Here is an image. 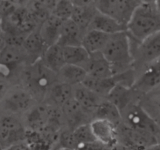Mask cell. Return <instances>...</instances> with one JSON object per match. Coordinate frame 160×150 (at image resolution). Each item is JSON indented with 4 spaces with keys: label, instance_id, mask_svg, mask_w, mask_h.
Segmentation results:
<instances>
[{
    "label": "cell",
    "instance_id": "8992f818",
    "mask_svg": "<svg viewBox=\"0 0 160 150\" xmlns=\"http://www.w3.org/2000/svg\"><path fill=\"white\" fill-rule=\"evenodd\" d=\"M130 40L133 55V68L136 73L146 65L160 58V32L148 37L141 43Z\"/></svg>",
    "mask_w": 160,
    "mask_h": 150
},
{
    "label": "cell",
    "instance_id": "e575fe53",
    "mask_svg": "<svg viewBox=\"0 0 160 150\" xmlns=\"http://www.w3.org/2000/svg\"><path fill=\"white\" fill-rule=\"evenodd\" d=\"M6 46L5 40L3 37V32L2 29V25H1V21H0V50H2Z\"/></svg>",
    "mask_w": 160,
    "mask_h": 150
},
{
    "label": "cell",
    "instance_id": "cb8c5ba5",
    "mask_svg": "<svg viewBox=\"0 0 160 150\" xmlns=\"http://www.w3.org/2000/svg\"><path fill=\"white\" fill-rule=\"evenodd\" d=\"M89 30H95L108 35H114L119 32H127V28L112 18H109L108 16L100 13L98 10L92 20Z\"/></svg>",
    "mask_w": 160,
    "mask_h": 150
},
{
    "label": "cell",
    "instance_id": "ba28073f",
    "mask_svg": "<svg viewBox=\"0 0 160 150\" xmlns=\"http://www.w3.org/2000/svg\"><path fill=\"white\" fill-rule=\"evenodd\" d=\"M27 132L21 117L10 114L0 117V145L3 150L15 144L25 142Z\"/></svg>",
    "mask_w": 160,
    "mask_h": 150
},
{
    "label": "cell",
    "instance_id": "9a60e30c",
    "mask_svg": "<svg viewBox=\"0 0 160 150\" xmlns=\"http://www.w3.org/2000/svg\"><path fill=\"white\" fill-rule=\"evenodd\" d=\"M73 98L92 116L100 104L106 99L97 94L82 84L74 86Z\"/></svg>",
    "mask_w": 160,
    "mask_h": 150
},
{
    "label": "cell",
    "instance_id": "f546056e",
    "mask_svg": "<svg viewBox=\"0 0 160 150\" xmlns=\"http://www.w3.org/2000/svg\"><path fill=\"white\" fill-rule=\"evenodd\" d=\"M73 135L77 143V146L78 145H81V144L89 143V142H93L97 141L93 132H92L90 123L82 125V126L78 127V128L74 130Z\"/></svg>",
    "mask_w": 160,
    "mask_h": 150
},
{
    "label": "cell",
    "instance_id": "8d00e7d4",
    "mask_svg": "<svg viewBox=\"0 0 160 150\" xmlns=\"http://www.w3.org/2000/svg\"><path fill=\"white\" fill-rule=\"evenodd\" d=\"M155 5L156 7V10H158V13H160V0H156L155 1Z\"/></svg>",
    "mask_w": 160,
    "mask_h": 150
},
{
    "label": "cell",
    "instance_id": "1f68e13d",
    "mask_svg": "<svg viewBox=\"0 0 160 150\" xmlns=\"http://www.w3.org/2000/svg\"><path fill=\"white\" fill-rule=\"evenodd\" d=\"M105 146L102 145L101 142L95 141L93 142L78 145L75 150H103Z\"/></svg>",
    "mask_w": 160,
    "mask_h": 150
},
{
    "label": "cell",
    "instance_id": "d590c367",
    "mask_svg": "<svg viewBox=\"0 0 160 150\" xmlns=\"http://www.w3.org/2000/svg\"><path fill=\"white\" fill-rule=\"evenodd\" d=\"M144 150H160V142L159 143H156L152 145H150V146L144 148Z\"/></svg>",
    "mask_w": 160,
    "mask_h": 150
},
{
    "label": "cell",
    "instance_id": "2e32d148",
    "mask_svg": "<svg viewBox=\"0 0 160 150\" xmlns=\"http://www.w3.org/2000/svg\"><path fill=\"white\" fill-rule=\"evenodd\" d=\"M85 70L93 78L105 79L113 76L112 66L101 52L90 54Z\"/></svg>",
    "mask_w": 160,
    "mask_h": 150
},
{
    "label": "cell",
    "instance_id": "836d02e7",
    "mask_svg": "<svg viewBox=\"0 0 160 150\" xmlns=\"http://www.w3.org/2000/svg\"><path fill=\"white\" fill-rule=\"evenodd\" d=\"M4 150H32L30 145L27 143V142H20V143L15 144V145H12V146L9 147V148H6Z\"/></svg>",
    "mask_w": 160,
    "mask_h": 150
},
{
    "label": "cell",
    "instance_id": "52a82bcc",
    "mask_svg": "<svg viewBox=\"0 0 160 150\" xmlns=\"http://www.w3.org/2000/svg\"><path fill=\"white\" fill-rule=\"evenodd\" d=\"M139 0H98L95 7L100 13L108 16L127 28L132 15L141 4Z\"/></svg>",
    "mask_w": 160,
    "mask_h": 150
},
{
    "label": "cell",
    "instance_id": "d4e9b609",
    "mask_svg": "<svg viewBox=\"0 0 160 150\" xmlns=\"http://www.w3.org/2000/svg\"><path fill=\"white\" fill-rule=\"evenodd\" d=\"M111 35L95 30H88L82 39V46L87 49L90 54L102 52Z\"/></svg>",
    "mask_w": 160,
    "mask_h": 150
},
{
    "label": "cell",
    "instance_id": "5bb4252c",
    "mask_svg": "<svg viewBox=\"0 0 160 150\" xmlns=\"http://www.w3.org/2000/svg\"><path fill=\"white\" fill-rule=\"evenodd\" d=\"M90 124L92 132L98 142L105 147L115 146L118 142L117 126L111 122L103 120H93Z\"/></svg>",
    "mask_w": 160,
    "mask_h": 150
},
{
    "label": "cell",
    "instance_id": "4fadbf2b",
    "mask_svg": "<svg viewBox=\"0 0 160 150\" xmlns=\"http://www.w3.org/2000/svg\"><path fill=\"white\" fill-rule=\"evenodd\" d=\"M142 95L133 87L118 83L106 99L115 105L121 112L131 104L139 103Z\"/></svg>",
    "mask_w": 160,
    "mask_h": 150
},
{
    "label": "cell",
    "instance_id": "603a6c76",
    "mask_svg": "<svg viewBox=\"0 0 160 150\" xmlns=\"http://www.w3.org/2000/svg\"><path fill=\"white\" fill-rule=\"evenodd\" d=\"M120 83L118 75L105 79H97L87 75L82 85L91 90L104 98H107L108 94L118 83Z\"/></svg>",
    "mask_w": 160,
    "mask_h": 150
},
{
    "label": "cell",
    "instance_id": "f35d334b",
    "mask_svg": "<svg viewBox=\"0 0 160 150\" xmlns=\"http://www.w3.org/2000/svg\"><path fill=\"white\" fill-rule=\"evenodd\" d=\"M56 150H71V149H67V148H59Z\"/></svg>",
    "mask_w": 160,
    "mask_h": 150
},
{
    "label": "cell",
    "instance_id": "74e56055",
    "mask_svg": "<svg viewBox=\"0 0 160 150\" xmlns=\"http://www.w3.org/2000/svg\"><path fill=\"white\" fill-rule=\"evenodd\" d=\"M103 150H114L112 148H110V147H105Z\"/></svg>",
    "mask_w": 160,
    "mask_h": 150
},
{
    "label": "cell",
    "instance_id": "ffe728a7",
    "mask_svg": "<svg viewBox=\"0 0 160 150\" xmlns=\"http://www.w3.org/2000/svg\"><path fill=\"white\" fill-rule=\"evenodd\" d=\"M87 76V71L82 68L65 64L56 74V80L59 83L74 87L82 84Z\"/></svg>",
    "mask_w": 160,
    "mask_h": 150
},
{
    "label": "cell",
    "instance_id": "83f0119b",
    "mask_svg": "<svg viewBox=\"0 0 160 150\" xmlns=\"http://www.w3.org/2000/svg\"><path fill=\"white\" fill-rule=\"evenodd\" d=\"M65 64L78 66L85 69L88 63L90 54L82 46L63 47Z\"/></svg>",
    "mask_w": 160,
    "mask_h": 150
},
{
    "label": "cell",
    "instance_id": "d6a6232c",
    "mask_svg": "<svg viewBox=\"0 0 160 150\" xmlns=\"http://www.w3.org/2000/svg\"><path fill=\"white\" fill-rule=\"evenodd\" d=\"M13 85L10 80L0 77V102L2 101V99Z\"/></svg>",
    "mask_w": 160,
    "mask_h": 150
},
{
    "label": "cell",
    "instance_id": "484cf974",
    "mask_svg": "<svg viewBox=\"0 0 160 150\" xmlns=\"http://www.w3.org/2000/svg\"><path fill=\"white\" fill-rule=\"evenodd\" d=\"M41 61L47 69L57 74L65 65L63 47L58 43L49 46L44 53Z\"/></svg>",
    "mask_w": 160,
    "mask_h": 150
},
{
    "label": "cell",
    "instance_id": "4dcf8cb0",
    "mask_svg": "<svg viewBox=\"0 0 160 150\" xmlns=\"http://www.w3.org/2000/svg\"><path fill=\"white\" fill-rule=\"evenodd\" d=\"M58 146L59 148L75 150L77 143L73 135V131L63 127L58 134Z\"/></svg>",
    "mask_w": 160,
    "mask_h": 150
},
{
    "label": "cell",
    "instance_id": "4316f807",
    "mask_svg": "<svg viewBox=\"0 0 160 150\" xmlns=\"http://www.w3.org/2000/svg\"><path fill=\"white\" fill-rule=\"evenodd\" d=\"M93 120H107L116 126H118L122 123L120 111L115 105L107 99H104L95 110L93 114Z\"/></svg>",
    "mask_w": 160,
    "mask_h": 150
},
{
    "label": "cell",
    "instance_id": "e0dca14e",
    "mask_svg": "<svg viewBox=\"0 0 160 150\" xmlns=\"http://www.w3.org/2000/svg\"><path fill=\"white\" fill-rule=\"evenodd\" d=\"M22 46L28 56V65L42 59L44 53L48 48L40 35L38 29L31 32L28 35Z\"/></svg>",
    "mask_w": 160,
    "mask_h": 150
},
{
    "label": "cell",
    "instance_id": "9c48e42d",
    "mask_svg": "<svg viewBox=\"0 0 160 150\" xmlns=\"http://www.w3.org/2000/svg\"><path fill=\"white\" fill-rule=\"evenodd\" d=\"M53 106L38 102L22 117L24 126L30 132H42L50 127Z\"/></svg>",
    "mask_w": 160,
    "mask_h": 150
},
{
    "label": "cell",
    "instance_id": "7402d4cb",
    "mask_svg": "<svg viewBox=\"0 0 160 150\" xmlns=\"http://www.w3.org/2000/svg\"><path fill=\"white\" fill-rule=\"evenodd\" d=\"M63 22L61 19L51 14L40 25L38 32L48 47L58 43Z\"/></svg>",
    "mask_w": 160,
    "mask_h": 150
},
{
    "label": "cell",
    "instance_id": "60d3db41",
    "mask_svg": "<svg viewBox=\"0 0 160 150\" xmlns=\"http://www.w3.org/2000/svg\"><path fill=\"white\" fill-rule=\"evenodd\" d=\"M0 54H1V50H0Z\"/></svg>",
    "mask_w": 160,
    "mask_h": 150
},
{
    "label": "cell",
    "instance_id": "44dd1931",
    "mask_svg": "<svg viewBox=\"0 0 160 150\" xmlns=\"http://www.w3.org/2000/svg\"><path fill=\"white\" fill-rule=\"evenodd\" d=\"M138 104L152 120L160 127V86L143 94Z\"/></svg>",
    "mask_w": 160,
    "mask_h": 150
},
{
    "label": "cell",
    "instance_id": "d6986e66",
    "mask_svg": "<svg viewBox=\"0 0 160 150\" xmlns=\"http://www.w3.org/2000/svg\"><path fill=\"white\" fill-rule=\"evenodd\" d=\"M73 98V87L64 83L56 81L47 91L44 102L61 108L66 102Z\"/></svg>",
    "mask_w": 160,
    "mask_h": 150
},
{
    "label": "cell",
    "instance_id": "7a4b0ae2",
    "mask_svg": "<svg viewBox=\"0 0 160 150\" xmlns=\"http://www.w3.org/2000/svg\"><path fill=\"white\" fill-rule=\"evenodd\" d=\"M18 81L33 94L38 102H42L48 90L57 81L56 73L47 69L39 60L24 66Z\"/></svg>",
    "mask_w": 160,
    "mask_h": 150
},
{
    "label": "cell",
    "instance_id": "f1b7e54d",
    "mask_svg": "<svg viewBox=\"0 0 160 150\" xmlns=\"http://www.w3.org/2000/svg\"><path fill=\"white\" fill-rule=\"evenodd\" d=\"M73 8L74 5L72 1H66V0L57 1L56 6L53 9L52 14L61 19L62 21H65L72 18Z\"/></svg>",
    "mask_w": 160,
    "mask_h": 150
},
{
    "label": "cell",
    "instance_id": "3957f363",
    "mask_svg": "<svg viewBox=\"0 0 160 150\" xmlns=\"http://www.w3.org/2000/svg\"><path fill=\"white\" fill-rule=\"evenodd\" d=\"M101 53L110 63L114 75L133 69L131 44L127 32L111 35Z\"/></svg>",
    "mask_w": 160,
    "mask_h": 150
},
{
    "label": "cell",
    "instance_id": "8fae6325",
    "mask_svg": "<svg viewBox=\"0 0 160 150\" xmlns=\"http://www.w3.org/2000/svg\"><path fill=\"white\" fill-rule=\"evenodd\" d=\"M64 127L74 131L82 125L93 121V116L87 112L75 99L72 98L61 107Z\"/></svg>",
    "mask_w": 160,
    "mask_h": 150
},
{
    "label": "cell",
    "instance_id": "5b68a950",
    "mask_svg": "<svg viewBox=\"0 0 160 150\" xmlns=\"http://www.w3.org/2000/svg\"><path fill=\"white\" fill-rule=\"evenodd\" d=\"M122 123L133 131L153 135L159 142L160 127L144 112L138 103L129 106L121 112Z\"/></svg>",
    "mask_w": 160,
    "mask_h": 150
},
{
    "label": "cell",
    "instance_id": "ac0fdd59",
    "mask_svg": "<svg viewBox=\"0 0 160 150\" xmlns=\"http://www.w3.org/2000/svg\"><path fill=\"white\" fill-rule=\"evenodd\" d=\"M85 33L72 20H67L63 22L59 39L57 43L62 47L82 46Z\"/></svg>",
    "mask_w": 160,
    "mask_h": 150
},
{
    "label": "cell",
    "instance_id": "6da1fadb",
    "mask_svg": "<svg viewBox=\"0 0 160 150\" xmlns=\"http://www.w3.org/2000/svg\"><path fill=\"white\" fill-rule=\"evenodd\" d=\"M159 32L160 13L156 10L155 1H141L127 24V32L129 37L141 43Z\"/></svg>",
    "mask_w": 160,
    "mask_h": 150
},
{
    "label": "cell",
    "instance_id": "277c9868",
    "mask_svg": "<svg viewBox=\"0 0 160 150\" xmlns=\"http://www.w3.org/2000/svg\"><path fill=\"white\" fill-rule=\"evenodd\" d=\"M38 103L33 94L19 83L13 84L0 102L6 114L22 118Z\"/></svg>",
    "mask_w": 160,
    "mask_h": 150
},
{
    "label": "cell",
    "instance_id": "b9f144b4",
    "mask_svg": "<svg viewBox=\"0 0 160 150\" xmlns=\"http://www.w3.org/2000/svg\"><path fill=\"white\" fill-rule=\"evenodd\" d=\"M159 142H160V139H159Z\"/></svg>",
    "mask_w": 160,
    "mask_h": 150
},
{
    "label": "cell",
    "instance_id": "ab89813d",
    "mask_svg": "<svg viewBox=\"0 0 160 150\" xmlns=\"http://www.w3.org/2000/svg\"><path fill=\"white\" fill-rule=\"evenodd\" d=\"M0 150H3V148H2V147L1 146V145H0Z\"/></svg>",
    "mask_w": 160,
    "mask_h": 150
},
{
    "label": "cell",
    "instance_id": "30bf717a",
    "mask_svg": "<svg viewBox=\"0 0 160 150\" xmlns=\"http://www.w3.org/2000/svg\"><path fill=\"white\" fill-rule=\"evenodd\" d=\"M160 86V58L141 69L136 76L132 87L144 94Z\"/></svg>",
    "mask_w": 160,
    "mask_h": 150
},
{
    "label": "cell",
    "instance_id": "7c38bea8",
    "mask_svg": "<svg viewBox=\"0 0 160 150\" xmlns=\"http://www.w3.org/2000/svg\"><path fill=\"white\" fill-rule=\"evenodd\" d=\"M74 5L71 20L74 21L84 32L89 30L93 17L98 12L95 1L80 0L72 1Z\"/></svg>",
    "mask_w": 160,
    "mask_h": 150
}]
</instances>
